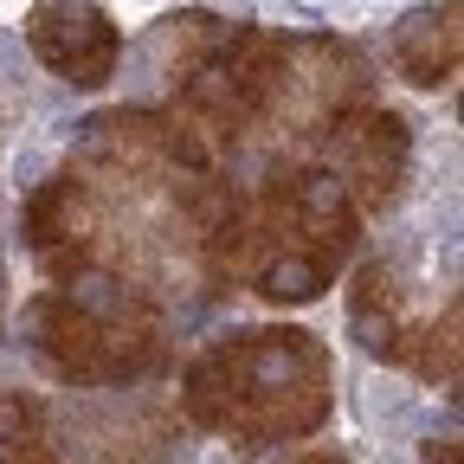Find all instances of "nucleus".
Instances as JSON below:
<instances>
[{
  "label": "nucleus",
  "instance_id": "1",
  "mask_svg": "<svg viewBox=\"0 0 464 464\" xmlns=\"http://www.w3.org/2000/svg\"><path fill=\"white\" fill-rule=\"evenodd\" d=\"M213 355L219 393H226V426L239 445H271V439H310L335 413V362L323 335L310 329H239Z\"/></svg>",
  "mask_w": 464,
  "mask_h": 464
},
{
  "label": "nucleus",
  "instance_id": "2",
  "mask_svg": "<svg viewBox=\"0 0 464 464\" xmlns=\"http://www.w3.org/2000/svg\"><path fill=\"white\" fill-rule=\"evenodd\" d=\"M26 342L52 362V374H65L78 387L142 381L168 355L155 323H110L91 304H78L72 290H39V297H26Z\"/></svg>",
  "mask_w": 464,
  "mask_h": 464
},
{
  "label": "nucleus",
  "instance_id": "3",
  "mask_svg": "<svg viewBox=\"0 0 464 464\" xmlns=\"http://www.w3.org/2000/svg\"><path fill=\"white\" fill-rule=\"evenodd\" d=\"M329 142L342 155V194L355 200V213H387L406 188V168H413V123L387 103H355L329 116Z\"/></svg>",
  "mask_w": 464,
  "mask_h": 464
},
{
  "label": "nucleus",
  "instance_id": "4",
  "mask_svg": "<svg viewBox=\"0 0 464 464\" xmlns=\"http://www.w3.org/2000/svg\"><path fill=\"white\" fill-rule=\"evenodd\" d=\"M26 45L72 91H103L116 78V65H123V33L97 0H33Z\"/></svg>",
  "mask_w": 464,
  "mask_h": 464
},
{
  "label": "nucleus",
  "instance_id": "5",
  "mask_svg": "<svg viewBox=\"0 0 464 464\" xmlns=\"http://www.w3.org/2000/svg\"><path fill=\"white\" fill-rule=\"evenodd\" d=\"M464 0H439V7H420L393 26V65L406 84L439 91L458 78V58H464Z\"/></svg>",
  "mask_w": 464,
  "mask_h": 464
},
{
  "label": "nucleus",
  "instance_id": "6",
  "mask_svg": "<svg viewBox=\"0 0 464 464\" xmlns=\"http://www.w3.org/2000/svg\"><path fill=\"white\" fill-rule=\"evenodd\" d=\"M20 232L39 258L65 252V246H84V181L78 174H52L26 194V213H20Z\"/></svg>",
  "mask_w": 464,
  "mask_h": 464
},
{
  "label": "nucleus",
  "instance_id": "7",
  "mask_svg": "<svg viewBox=\"0 0 464 464\" xmlns=\"http://www.w3.org/2000/svg\"><path fill=\"white\" fill-rule=\"evenodd\" d=\"M348 329H355V342L368 348L374 362H387L393 335L406 329L400 323V290H393V271L381 258H368L355 271V284H348Z\"/></svg>",
  "mask_w": 464,
  "mask_h": 464
},
{
  "label": "nucleus",
  "instance_id": "8",
  "mask_svg": "<svg viewBox=\"0 0 464 464\" xmlns=\"http://www.w3.org/2000/svg\"><path fill=\"white\" fill-rule=\"evenodd\" d=\"M458 304H445V316L439 323H426V329H413L406 323L400 335H393V348H387V362L393 368H413L420 381H432V387H458Z\"/></svg>",
  "mask_w": 464,
  "mask_h": 464
},
{
  "label": "nucleus",
  "instance_id": "9",
  "mask_svg": "<svg viewBox=\"0 0 464 464\" xmlns=\"http://www.w3.org/2000/svg\"><path fill=\"white\" fill-rule=\"evenodd\" d=\"M329 284H335V271H329L316 252H304V246L265 252V258H258V277H252V290H258L265 304H290V310L323 304V297H329Z\"/></svg>",
  "mask_w": 464,
  "mask_h": 464
},
{
  "label": "nucleus",
  "instance_id": "10",
  "mask_svg": "<svg viewBox=\"0 0 464 464\" xmlns=\"http://www.w3.org/2000/svg\"><path fill=\"white\" fill-rule=\"evenodd\" d=\"M45 432V400L39 393H0V451H26Z\"/></svg>",
  "mask_w": 464,
  "mask_h": 464
},
{
  "label": "nucleus",
  "instance_id": "11",
  "mask_svg": "<svg viewBox=\"0 0 464 464\" xmlns=\"http://www.w3.org/2000/svg\"><path fill=\"white\" fill-rule=\"evenodd\" d=\"M290 464H348L342 451H310V458H290Z\"/></svg>",
  "mask_w": 464,
  "mask_h": 464
}]
</instances>
